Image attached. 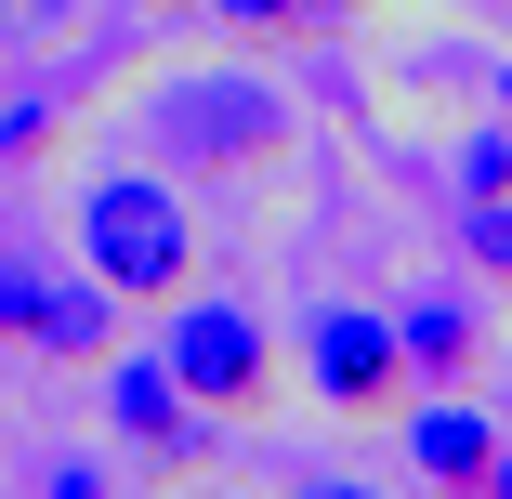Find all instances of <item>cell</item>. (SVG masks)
I'll return each mask as SVG.
<instances>
[{
    "label": "cell",
    "instance_id": "6da1fadb",
    "mask_svg": "<svg viewBox=\"0 0 512 499\" xmlns=\"http://www.w3.org/2000/svg\"><path fill=\"white\" fill-rule=\"evenodd\" d=\"M79 250H92V276H106L119 303H171L184 263H197V224H184V197L158 171H106L79 197Z\"/></svg>",
    "mask_w": 512,
    "mask_h": 499
},
{
    "label": "cell",
    "instance_id": "7a4b0ae2",
    "mask_svg": "<svg viewBox=\"0 0 512 499\" xmlns=\"http://www.w3.org/2000/svg\"><path fill=\"white\" fill-rule=\"evenodd\" d=\"M171 381H184L211 421H250L263 394H276L263 316H250V303H184V289H171Z\"/></svg>",
    "mask_w": 512,
    "mask_h": 499
},
{
    "label": "cell",
    "instance_id": "3957f363",
    "mask_svg": "<svg viewBox=\"0 0 512 499\" xmlns=\"http://www.w3.org/2000/svg\"><path fill=\"white\" fill-rule=\"evenodd\" d=\"M302 368H316V394H329L342 421H368V408H394L407 342H394V316H368V303H316V316H302Z\"/></svg>",
    "mask_w": 512,
    "mask_h": 499
},
{
    "label": "cell",
    "instance_id": "277c9868",
    "mask_svg": "<svg viewBox=\"0 0 512 499\" xmlns=\"http://www.w3.org/2000/svg\"><path fill=\"white\" fill-rule=\"evenodd\" d=\"M0 329L40 342V355H106L119 342V289L106 276H27V263H0Z\"/></svg>",
    "mask_w": 512,
    "mask_h": 499
},
{
    "label": "cell",
    "instance_id": "5b68a950",
    "mask_svg": "<svg viewBox=\"0 0 512 499\" xmlns=\"http://www.w3.org/2000/svg\"><path fill=\"white\" fill-rule=\"evenodd\" d=\"M158 145H171V158H263V145H276V92H250V79H184V92H158Z\"/></svg>",
    "mask_w": 512,
    "mask_h": 499
},
{
    "label": "cell",
    "instance_id": "8992f818",
    "mask_svg": "<svg viewBox=\"0 0 512 499\" xmlns=\"http://www.w3.org/2000/svg\"><path fill=\"white\" fill-rule=\"evenodd\" d=\"M106 421H119V447H145V460H197V447H211V421H197V394L171 381V355H119L106 368Z\"/></svg>",
    "mask_w": 512,
    "mask_h": 499
},
{
    "label": "cell",
    "instance_id": "52a82bcc",
    "mask_svg": "<svg viewBox=\"0 0 512 499\" xmlns=\"http://www.w3.org/2000/svg\"><path fill=\"white\" fill-rule=\"evenodd\" d=\"M394 342H407V368H421V381H460V368H473V342H486V316L460 303V289H421V303L394 316Z\"/></svg>",
    "mask_w": 512,
    "mask_h": 499
},
{
    "label": "cell",
    "instance_id": "ba28073f",
    "mask_svg": "<svg viewBox=\"0 0 512 499\" xmlns=\"http://www.w3.org/2000/svg\"><path fill=\"white\" fill-rule=\"evenodd\" d=\"M407 460H421L434 486H486V460H499V434L460 408V394H434V408L421 421H407Z\"/></svg>",
    "mask_w": 512,
    "mask_h": 499
},
{
    "label": "cell",
    "instance_id": "9c48e42d",
    "mask_svg": "<svg viewBox=\"0 0 512 499\" xmlns=\"http://www.w3.org/2000/svg\"><path fill=\"white\" fill-rule=\"evenodd\" d=\"M460 197H512V106L460 132Z\"/></svg>",
    "mask_w": 512,
    "mask_h": 499
},
{
    "label": "cell",
    "instance_id": "30bf717a",
    "mask_svg": "<svg viewBox=\"0 0 512 499\" xmlns=\"http://www.w3.org/2000/svg\"><path fill=\"white\" fill-rule=\"evenodd\" d=\"M460 250H473V276L512 289V197H460Z\"/></svg>",
    "mask_w": 512,
    "mask_h": 499
},
{
    "label": "cell",
    "instance_id": "8fae6325",
    "mask_svg": "<svg viewBox=\"0 0 512 499\" xmlns=\"http://www.w3.org/2000/svg\"><path fill=\"white\" fill-rule=\"evenodd\" d=\"M211 14H237V27H289L302 0H211Z\"/></svg>",
    "mask_w": 512,
    "mask_h": 499
},
{
    "label": "cell",
    "instance_id": "7c38bea8",
    "mask_svg": "<svg viewBox=\"0 0 512 499\" xmlns=\"http://www.w3.org/2000/svg\"><path fill=\"white\" fill-rule=\"evenodd\" d=\"M486 486H512V447H499V460H486Z\"/></svg>",
    "mask_w": 512,
    "mask_h": 499
},
{
    "label": "cell",
    "instance_id": "4fadbf2b",
    "mask_svg": "<svg viewBox=\"0 0 512 499\" xmlns=\"http://www.w3.org/2000/svg\"><path fill=\"white\" fill-rule=\"evenodd\" d=\"M302 14H355V0H302Z\"/></svg>",
    "mask_w": 512,
    "mask_h": 499
},
{
    "label": "cell",
    "instance_id": "5bb4252c",
    "mask_svg": "<svg viewBox=\"0 0 512 499\" xmlns=\"http://www.w3.org/2000/svg\"><path fill=\"white\" fill-rule=\"evenodd\" d=\"M499 106H512V66H499Z\"/></svg>",
    "mask_w": 512,
    "mask_h": 499
}]
</instances>
